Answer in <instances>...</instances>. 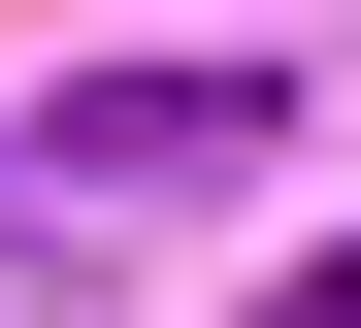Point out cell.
Masks as SVG:
<instances>
[{"mask_svg":"<svg viewBox=\"0 0 361 328\" xmlns=\"http://www.w3.org/2000/svg\"><path fill=\"white\" fill-rule=\"evenodd\" d=\"M230 131H263V99H230V66H132V99H66V131H33V164H66V197H197Z\"/></svg>","mask_w":361,"mask_h":328,"instance_id":"6da1fadb","label":"cell"},{"mask_svg":"<svg viewBox=\"0 0 361 328\" xmlns=\"http://www.w3.org/2000/svg\"><path fill=\"white\" fill-rule=\"evenodd\" d=\"M295 328H361V262H295Z\"/></svg>","mask_w":361,"mask_h":328,"instance_id":"7a4b0ae2","label":"cell"}]
</instances>
